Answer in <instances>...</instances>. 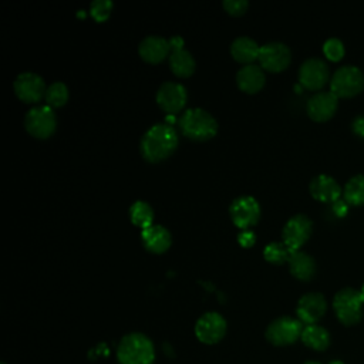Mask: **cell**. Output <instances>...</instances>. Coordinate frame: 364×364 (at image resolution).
<instances>
[{
    "label": "cell",
    "instance_id": "1",
    "mask_svg": "<svg viewBox=\"0 0 364 364\" xmlns=\"http://www.w3.org/2000/svg\"><path fill=\"white\" fill-rule=\"evenodd\" d=\"M178 142L179 138L175 128L168 122H159L144 132L139 151L148 162H161L175 152Z\"/></svg>",
    "mask_w": 364,
    "mask_h": 364
},
{
    "label": "cell",
    "instance_id": "2",
    "mask_svg": "<svg viewBox=\"0 0 364 364\" xmlns=\"http://www.w3.org/2000/svg\"><path fill=\"white\" fill-rule=\"evenodd\" d=\"M118 364H152L155 360V347L151 338L142 333H129L124 336L117 347Z\"/></svg>",
    "mask_w": 364,
    "mask_h": 364
},
{
    "label": "cell",
    "instance_id": "3",
    "mask_svg": "<svg viewBox=\"0 0 364 364\" xmlns=\"http://www.w3.org/2000/svg\"><path fill=\"white\" fill-rule=\"evenodd\" d=\"M181 132L193 141H206L218 132V122L203 108H188L178 118Z\"/></svg>",
    "mask_w": 364,
    "mask_h": 364
},
{
    "label": "cell",
    "instance_id": "4",
    "mask_svg": "<svg viewBox=\"0 0 364 364\" xmlns=\"http://www.w3.org/2000/svg\"><path fill=\"white\" fill-rule=\"evenodd\" d=\"M364 296L360 290L344 287L334 294L333 309L340 323L344 326H354L363 318Z\"/></svg>",
    "mask_w": 364,
    "mask_h": 364
},
{
    "label": "cell",
    "instance_id": "5",
    "mask_svg": "<svg viewBox=\"0 0 364 364\" xmlns=\"http://www.w3.org/2000/svg\"><path fill=\"white\" fill-rule=\"evenodd\" d=\"M364 88V73L351 64L338 67L330 78V91L337 98H350Z\"/></svg>",
    "mask_w": 364,
    "mask_h": 364
},
{
    "label": "cell",
    "instance_id": "6",
    "mask_svg": "<svg viewBox=\"0 0 364 364\" xmlns=\"http://www.w3.org/2000/svg\"><path fill=\"white\" fill-rule=\"evenodd\" d=\"M24 127L27 132L34 138L46 139L51 136L57 128L54 109L47 104L30 108L24 117Z\"/></svg>",
    "mask_w": 364,
    "mask_h": 364
},
{
    "label": "cell",
    "instance_id": "7",
    "mask_svg": "<svg viewBox=\"0 0 364 364\" xmlns=\"http://www.w3.org/2000/svg\"><path fill=\"white\" fill-rule=\"evenodd\" d=\"M304 326L299 318L282 316L274 318L266 328V338L273 346H289L301 337Z\"/></svg>",
    "mask_w": 364,
    "mask_h": 364
},
{
    "label": "cell",
    "instance_id": "8",
    "mask_svg": "<svg viewBox=\"0 0 364 364\" xmlns=\"http://www.w3.org/2000/svg\"><path fill=\"white\" fill-rule=\"evenodd\" d=\"M229 215L236 228L240 230L250 229L260 219V205L256 198L250 195H242L233 199L229 206Z\"/></svg>",
    "mask_w": 364,
    "mask_h": 364
},
{
    "label": "cell",
    "instance_id": "9",
    "mask_svg": "<svg viewBox=\"0 0 364 364\" xmlns=\"http://www.w3.org/2000/svg\"><path fill=\"white\" fill-rule=\"evenodd\" d=\"M313 230V222L303 213L293 215L287 219L282 230L283 243L291 250H299L310 237Z\"/></svg>",
    "mask_w": 364,
    "mask_h": 364
},
{
    "label": "cell",
    "instance_id": "10",
    "mask_svg": "<svg viewBox=\"0 0 364 364\" xmlns=\"http://www.w3.org/2000/svg\"><path fill=\"white\" fill-rule=\"evenodd\" d=\"M226 320L216 311H208L202 314L195 324V336L203 344H216L226 334Z\"/></svg>",
    "mask_w": 364,
    "mask_h": 364
},
{
    "label": "cell",
    "instance_id": "11",
    "mask_svg": "<svg viewBox=\"0 0 364 364\" xmlns=\"http://www.w3.org/2000/svg\"><path fill=\"white\" fill-rule=\"evenodd\" d=\"M330 78L327 63L318 57L304 60L299 68V82L311 91L321 90Z\"/></svg>",
    "mask_w": 364,
    "mask_h": 364
},
{
    "label": "cell",
    "instance_id": "12",
    "mask_svg": "<svg viewBox=\"0 0 364 364\" xmlns=\"http://www.w3.org/2000/svg\"><path fill=\"white\" fill-rule=\"evenodd\" d=\"M257 60L263 70L279 73L289 67L291 61V53L284 43L269 41L260 46V54Z\"/></svg>",
    "mask_w": 364,
    "mask_h": 364
},
{
    "label": "cell",
    "instance_id": "13",
    "mask_svg": "<svg viewBox=\"0 0 364 364\" xmlns=\"http://www.w3.org/2000/svg\"><path fill=\"white\" fill-rule=\"evenodd\" d=\"M156 104L159 108L171 115L182 111L186 104L188 92L185 85L176 81H165L156 91Z\"/></svg>",
    "mask_w": 364,
    "mask_h": 364
},
{
    "label": "cell",
    "instance_id": "14",
    "mask_svg": "<svg viewBox=\"0 0 364 364\" xmlns=\"http://www.w3.org/2000/svg\"><path fill=\"white\" fill-rule=\"evenodd\" d=\"M13 90L21 101L38 102L41 98H44L47 87L41 75L31 71H24L16 77Z\"/></svg>",
    "mask_w": 364,
    "mask_h": 364
},
{
    "label": "cell",
    "instance_id": "15",
    "mask_svg": "<svg viewBox=\"0 0 364 364\" xmlns=\"http://www.w3.org/2000/svg\"><path fill=\"white\" fill-rule=\"evenodd\" d=\"M326 310H327L326 297L317 291H310L303 294L299 299L296 306L297 318L306 326L317 324V321L326 314Z\"/></svg>",
    "mask_w": 364,
    "mask_h": 364
},
{
    "label": "cell",
    "instance_id": "16",
    "mask_svg": "<svg viewBox=\"0 0 364 364\" xmlns=\"http://www.w3.org/2000/svg\"><path fill=\"white\" fill-rule=\"evenodd\" d=\"M337 104L338 98L331 91H317L307 100L306 111L313 121L323 122L334 115Z\"/></svg>",
    "mask_w": 364,
    "mask_h": 364
},
{
    "label": "cell",
    "instance_id": "17",
    "mask_svg": "<svg viewBox=\"0 0 364 364\" xmlns=\"http://www.w3.org/2000/svg\"><path fill=\"white\" fill-rule=\"evenodd\" d=\"M171 54H169V67L172 73L178 77H189L195 71V58L183 47V38L173 36L169 38Z\"/></svg>",
    "mask_w": 364,
    "mask_h": 364
},
{
    "label": "cell",
    "instance_id": "18",
    "mask_svg": "<svg viewBox=\"0 0 364 364\" xmlns=\"http://www.w3.org/2000/svg\"><path fill=\"white\" fill-rule=\"evenodd\" d=\"M309 191L314 199L320 202H327V203H334L343 195V191L338 182L333 176L326 173H320L314 176L309 185Z\"/></svg>",
    "mask_w": 364,
    "mask_h": 364
},
{
    "label": "cell",
    "instance_id": "19",
    "mask_svg": "<svg viewBox=\"0 0 364 364\" xmlns=\"http://www.w3.org/2000/svg\"><path fill=\"white\" fill-rule=\"evenodd\" d=\"M138 53L141 58L146 63H159L171 54V44L162 36H146L141 40L138 46Z\"/></svg>",
    "mask_w": 364,
    "mask_h": 364
},
{
    "label": "cell",
    "instance_id": "20",
    "mask_svg": "<svg viewBox=\"0 0 364 364\" xmlns=\"http://www.w3.org/2000/svg\"><path fill=\"white\" fill-rule=\"evenodd\" d=\"M141 240L144 247L151 253H164L172 243V236L162 225H151L141 230Z\"/></svg>",
    "mask_w": 364,
    "mask_h": 364
},
{
    "label": "cell",
    "instance_id": "21",
    "mask_svg": "<svg viewBox=\"0 0 364 364\" xmlns=\"http://www.w3.org/2000/svg\"><path fill=\"white\" fill-rule=\"evenodd\" d=\"M266 75L264 71L260 65L256 64H246L239 71L236 73V84L237 87L247 92V94H255L260 91L264 85Z\"/></svg>",
    "mask_w": 364,
    "mask_h": 364
},
{
    "label": "cell",
    "instance_id": "22",
    "mask_svg": "<svg viewBox=\"0 0 364 364\" xmlns=\"http://www.w3.org/2000/svg\"><path fill=\"white\" fill-rule=\"evenodd\" d=\"M287 263H289L291 276L299 280L307 282L313 279V276L316 274V262L306 252H301V250L291 252Z\"/></svg>",
    "mask_w": 364,
    "mask_h": 364
},
{
    "label": "cell",
    "instance_id": "23",
    "mask_svg": "<svg viewBox=\"0 0 364 364\" xmlns=\"http://www.w3.org/2000/svg\"><path fill=\"white\" fill-rule=\"evenodd\" d=\"M230 54L236 61L243 63L245 65L253 64V61L259 58L260 46L253 38L247 36H240L232 41Z\"/></svg>",
    "mask_w": 364,
    "mask_h": 364
},
{
    "label": "cell",
    "instance_id": "24",
    "mask_svg": "<svg viewBox=\"0 0 364 364\" xmlns=\"http://www.w3.org/2000/svg\"><path fill=\"white\" fill-rule=\"evenodd\" d=\"M300 338L306 347L316 351H324L330 346V333L318 324L304 326Z\"/></svg>",
    "mask_w": 364,
    "mask_h": 364
},
{
    "label": "cell",
    "instance_id": "25",
    "mask_svg": "<svg viewBox=\"0 0 364 364\" xmlns=\"http://www.w3.org/2000/svg\"><path fill=\"white\" fill-rule=\"evenodd\" d=\"M343 199L348 205H364V173L351 176L343 188Z\"/></svg>",
    "mask_w": 364,
    "mask_h": 364
},
{
    "label": "cell",
    "instance_id": "26",
    "mask_svg": "<svg viewBox=\"0 0 364 364\" xmlns=\"http://www.w3.org/2000/svg\"><path fill=\"white\" fill-rule=\"evenodd\" d=\"M129 219H131L132 225H135L136 228H141V230H142V229L154 225L152 223L154 209L145 200H135L129 206Z\"/></svg>",
    "mask_w": 364,
    "mask_h": 364
},
{
    "label": "cell",
    "instance_id": "27",
    "mask_svg": "<svg viewBox=\"0 0 364 364\" xmlns=\"http://www.w3.org/2000/svg\"><path fill=\"white\" fill-rule=\"evenodd\" d=\"M44 100L48 107L58 108L68 101V87L63 81H54L47 87Z\"/></svg>",
    "mask_w": 364,
    "mask_h": 364
},
{
    "label": "cell",
    "instance_id": "28",
    "mask_svg": "<svg viewBox=\"0 0 364 364\" xmlns=\"http://www.w3.org/2000/svg\"><path fill=\"white\" fill-rule=\"evenodd\" d=\"M291 250L283 242H270L263 249V257L273 264H282L289 262Z\"/></svg>",
    "mask_w": 364,
    "mask_h": 364
},
{
    "label": "cell",
    "instance_id": "29",
    "mask_svg": "<svg viewBox=\"0 0 364 364\" xmlns=\"http://www.w3.org/2000/svg\"><path fill=\"white\" fill-rule=\"evenodd\" d=\"M323 53L324 55L331 61H340L344 57V44L337 37H330L323 44Z\"/></svg>",
    "mask_w": 364,
    "mask_h": 364
},
{
    "label": "cell",
    "instance_id": "30",
    "mask_svg": "<svg viewBox=\"0 0 364 364\" xmlns=\"http://www.w3.org/2000/svg\"><path fill=\"white\" fill-rule=\"evenodd\" d=\"M112 6L109 0H95L90 4V13L97 21H105L111 14Z\"/></svg>",
    "mask_w": 364,
    "mask_h": 364
},
{
    "label": "cell",
    "instance_id": "31",
    "mask_svg": "<svg viewBox=\"0 0 364 364\" xmlns=\"http://www.w3.org/2000/svg\"><path fill=\"white\" fill-rule=\"evenodd\" d=\"M223 7L229 14L240 16L247 10L249 3L246 0H223Z\"/></svg>",
    "mask_w": 364,
    "mask_h": 364
},
{
    "label": "cell",
    "instance_id": "32",
    "mask_svg": "<svg viewBox=\"0 0 364 364\" xmlns=\"http://www.w3.org/2000/svg\"><path fill=\"white\" fill-rule=\"evenodd\" d=\"M237 242L240 246L243 247H250L255 245L256 242V235L252 229H246V230H240V233L237 235Z\"/></svg>",
    "mask_w": 364,
    "mask_h": 364
},
{
    "label": "cell",
    "instance_id": "33",
    "mask_svg": "<svg viewBox=\"0 0 364 364\" xmlns=\"http://www.w3.org/2000/svg\"><path fill=\"white\" fill-rule=\"evenodd\" d=\"M353 132L361 138H364V115H357L351 122Z\"/></svg>",
    "mask_w": 364,
    "mask_h": 364
},
{
    "label": "cell",
    "instance_id": "34",
    "mask_svg": "<svg viewBox=\"0 0 364 364\" xmlns=\"http://www.w3.org/2000/svg\"><path fill=\"white\" fill-rule=\"evenodd\" d=\"M333 210L336 212V215L337 216H344L346 213H347V210H348V203L343 199V200H336L334 203H333Z\"/></svg>",
    "mask_w": 364,
    "mask_h": 364
},
{
    "label": "cell",
    "instance_id": "35",
    "mask_svg": "<svg viewBox=\"0 0 364 364\" xmlns=\"http://www.w3.org/2000/svg\"><path fill=\"white\" fill-rule=\"evenodd\" d=\"M328 364H344V363L340 361V360H333V361H330Z\"/></svg>",
    "mask_w": 364,
    "mask_h": 364
},
{
    "label": "cell",
    "instance_id": "36",
    "mask_svg": "<svg viewBox=\"0 0 364 364\" xmlns=\"http://www.w3.org/2000/svg\"><path fill=\"white\" fill-rule=\"evenodd\" d=\"M304 364H320V363H317V361H306Z\"/></svg>",
    "mask_w": 364,
    "mask_h": 364
},
{
    "label": "cell",
    "instance_id": "37",
    "mask_svg": "<svg viewBox=\"0 0 364 364\" xmlns=\"http://www.w3.org/2000/svg\"><path fill=\"white\" fill-rule=\"evenodd\" d=\"M360 291L363 293V296H364V283H363V286H361V289H360Z\"/></svg>",
    "mask_w": 364,
    "mask_h": 364
},
{
    "label": "cell",
    "instance_id": "38",
    "mask_svg": "<svg viewBox=\"0 0 364 364\" xmlns=\"http://www.w3.org/2000/svg\"><path fill=\"white\" fill-rule=\"evenodd\" d=\"M3 364H6V363H3Z\"/></svg>",
    "mask_w": 364,
    "mask_h": 364
}]
</instances>
